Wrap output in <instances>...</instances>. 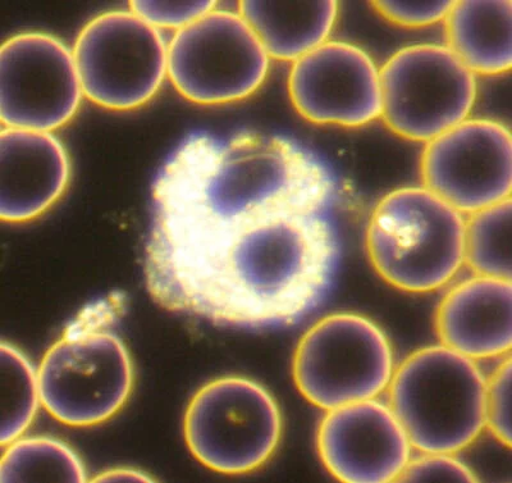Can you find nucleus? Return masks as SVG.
<instances>
[{"label":"nucleus","instance_id":"obj_1","mask_svg":"<svg viewBox=\"0 0 512 483\" xmlns=\"http://www.w3.org/2000/svg\"><path fill=\"white\" fill-rule=\"evenodd\" d=\"M335 180L287 136L187 135L159 168L144 253L164 311L212 325H294L328 293L338 240Z\"/></svg>","mask_w":512,"mask_h":483},{"label":"nucleus","instance_id":"obj_2","mask_svg":"<svg viewBox=\"0 0 512 483\" xmlns=\"http://www.w3.org/2000/svg\"><path fill=\"white\" fill-rule=\"evenodd\" d=\"M128 300L112 291L80 309L41 358V405L72 428L104 425L130 400L135 369L117 325Z\"/></svg>","mask_w":512,"mask_h":483},{"label":"nucleus","instance_id":"obj_3","mask_svg":"<svg viewBox=\"0 0 512 483\" xmlns=\"http://www.w3.org/2000/svg\"><path fill=\"white\" fill-rule=\"evenodd\" d=\"M487 378L473 359L427 346L395 367L388 407L420 453L457 454L486 430Z\"/></svg>","mask_w":512,"mask_h":483},{"label":"nucleus","instance_id":"obj_4","mask_svg":"<svg viewBox=\"0 0 512 483\" xmlns=\"http://www.w3.org/2000/svg\"><path fill=\"white\" fill-rule=\"evenodd\" d=\"M464 214L423 188H401L370 214L365 246L383 281L409 294H428L464 266Z\"/></svg>","mask_w":512,"mask_h":483},{"label":"nucleus","instance_id":"obj_5","mask_svg":"<svg viewBox=\"0 0 512 483\" xmlns=\"http://www.w3.org/2000/svg\"><path fill=\"white\" fill-rule=\"evenodd\" d=\"M283 417L274 396L242 376L214 378L191 396L184 439L201 466L224 476L249 475L276 454Z\"/></svg>","mask_w":512,"mask_h":483},{"label":"nucleus","instance_id":"obj_6","mask_svg":"<svg viewBox=\"0 0 512 483\" xmlns=\"http://www.w3.org/2000/svg\"><path fill=\"white\" fill-rule=\"evenodd\" d=\"M395 359L386 332L358 313L329 314L300 337L292 378L306 402L322 410L377 399L390 385Z\"/></svg>","mask_w":512,"mask_h":483},{"label":"nucleus","instance_id":"obj_7","mask_svg":"<svg viewBox=\"0 0 512 483\" xmlns=\"http://www.w3.org/2000/svg\"><path fill=\"white\" fill-rule=\"evenodd\" d=\"M271 58L239 13L213 9L176 31L168 44L167 74L182 98L224 106L255 94Z\"/></svg>","mask_w":512,"mask_h":483},{"label":"nucleus","instance_id":"obj_8","mask_svg":"<svg viewBox=\"0 0 512 483\" xmlns=\"http://www.w3.org/2000/svg\"><path fill=\"white\" fill-rule=\"evenodd\" d=\"M167 50L160 31L134 12L94 17L72 48L84 97L109 111L144 107L168 77Z\"/></svg>","mask_w":512,"mask_h":483},{"label":"nucleus","instance_id":"obj_9","mask_svg":"<svg viewBox=\"0 0 512 483\" xmlns=\"http://www.w3.org/2000/svg\"><path fill=\"white\" fill-rule=\"evenodd\" d=\"M381 117L399 138L428 143L468 120L477 77L443 45L400 49L379 70Z\"/></svg>","mask_w":512,"mask_h":483},{"label":"nucleus","instance_id":"obj_10","mask_svg":"<svg viewBox=\"0 0 512 483\" xmlns=\"http://www.w3.org/2000/svg\"><path fill=\"white\" fill-rule=\"evenodd\" d=\"M84 91L73 53L56 36L21 33L0 48V121L11 129L52 132L79 112Z\"/></svg>","mask_w":512,"mask_h":483},{"label":"nucleus","instance_id":"obj_11","mask_svg":"<svg viewBox=\"0 0 512 483\" xmlns=\"http://www.w3.org/2000/svg\"><path fill=\"white\" fill-rule=\"evenodd\" d=\"M420 179L461 214L511 198L512 136L504 123L465 120L425 143Z\"/></svg>","mask_w":512,"mask_h":483},{"label":"nucleus","instance_id":"obj_12","mask_svg":"<svg viewBox=\"0 0 512 483\" xmlns=\"http://www.w3.org/2000/svg\"><path fill=\"white\" fill-rule=\"evenodd\" d=\"M287 93L299 116L315 125L358 129L381 117L378 67L345 41H326L292 63Z\"/></svg>","mask_w":512,"mask_h":483},{"label":"nucleus","instance_id":"obj_13","mask_svg":"<svg viewBox=\"0 0 512 483\" xmlns=\"http://www.w3.org/2000/svg\"><path fill=\"white\" fill-rule=\"evenodd\" d=\"M411 450L395 414L377 399L327 410L319 422V460L340 482H396Z\"/></svg>","mask_w":512,"mask_h":483},{"label":"nucleus","instance_id":"obj_14","mask_svg":"<svg viewBox=\"0 0 512 483\" xmlns=\"http://www.w3.org/2000/svg\"><path fill=\"white\" fill-rule=\"evenodd\" d=\"M71 161L52 132H0V218L6 223L38 220L66 193Z\"/></svg>","mask_w":512,"mask_h":483},{"label":"nucleus","instance_id":"obj_15","mask_svg":"<svg viewBox=\"0 0 512 483\" xmlns=\"http://www.w3.org/2000/svg\"><path fill=\"white\" fill-rule=\"evenodd\" d=\"M441 345L473 359H504L512 348V281L473 276L443 296L434 313Z\"/></svg>","mask_w":512,"mask_h":483},{"label":"nucleus","instance_id":"obj_16","mask_svg":"<svg viewBox=\"0 0 512 483\" xmlns=\"http://www.w3.org/2000/svg\"><path fill=\"white\" fill-rule=\"evenodd\" d=\"M446 48L475 76L512 68L511 0H457L445 21Z\"/></svg>","mask_w":512,"mask_h":483},{"label":"nucleus","instance_id":"obj_17","mask_svg":"<svg viewBox=\"0 0 512 483\" xmlns=\"http://www.w3.org/2000/svg\"><path fill=\"white\" fill-rule=\"evenodd\" d=\"M237 13L253 30L269 58L294 63L328 41L336 25L338 3L242 0Z\"/></svg>","mask_w":512,"mask_h":483},{"label":"nucleus","instance_id":"obj_18","mask_svg":"<svg viewBox=\"0 0 512 483\" xmlns=\"http://www.w3.org/2000/svg\"><path fill=\"white\" fill-rule=\"evenodd\" d=\"M80 455L56 437L21 436L3 446L0 482H86Z\"/></svg>","mask_w":512,"mask_h":483},{"label":"nucleus","instance_id":"obj_19","mask_svg":"<svg viewBox=\"0 0 512 483\" xmlns=\"http://www.w3.org/2000/svg\"><path fill=\"white\" fill-rule=\"evenodd\" d=\"M512 199L469 214L464 266L474 276L512 281Z\"/></svg>","mask_w":512,"mask_h":483},{"label":"nucleus","instance_id":"obj_20","mask_svg":"<svg viewBox=\"0 0 512 483\" xmlns=\"http://www.w3.org/2000/svg\"><path fill=\"white\" fill-rule=\"evenodd\" d=\"M2 377V431L0 444L6 446L24 436L38 416L41 396L38 372L27 355L15 344L3 340L0 346Z\"/></svg>","mask_w":512,"mask_h":483},{"label":"nucleus","instance_id":"obj_21","mask_svg":"<svg viewBox=\"0 0 512 483\" xmlns=\"http://www.w3.org/2000/svg\"><path fill=\"white\" fill-rule=\"evenodd\" d=\"M511 357L502 359L491 377L487 378L484 418L486 430L502 446L511 449Z\"/></svg>","mask_w":512,"mask_h":483},{"label":"nucleus","instance_id":"obj_22","mask_svg":"<svg viewBox=\"0 0 512 483\" xmlns=\"http://www.w3.org/2000/svg\"><path fill=\"white\" fill-rule=\"evenodd\" d=\"M214 0H192V2H130V11L143 18L155 29L181 30L191 22L217 8Z\"/></svg>","mask_w":512,"mask_h":483},{"label":"nucleus","instance_id":"obj_23","mask_svg":"<svg viewBox=\"0 0 512 483\" xmlns=\"http://www.w3.org/2000/svg\"><path fill=\"white\" fill-rule=\"evenodd\" d=\"M472 468L455 454L422 453L411 458L396 482H478Z\"/></svg>","mask_w":512,"mask_h":483},{"label":"nucleus","instance_id":"obj_24","mask_svg":"<svg viewBox=\"0 0 512 483\" xmlns=\"http://www.w3.org/2000/svg\"><path fill=\"white\" fill-rule=\"evenodd\" d=\"M370 4L388 24L402 27V29H423V27L445 21L454 0H437V2L377 0Z\"/></svg>","mask_w":512,"mask_h":483},{"label":"nucleus","instance_id":"obj_25","mask_svg":"<svg viewBox=\"0 0 512 483\" xmlns=\"http://www.w3.org/2000/svg\"><path fill=\"white\" fill-rule=\"evenodd\" d=\"M90 482H154L153 476L139 468L114 467L99 472Z\"/></svg>","mask_w":512,"mask_h":483}]
</instances>
